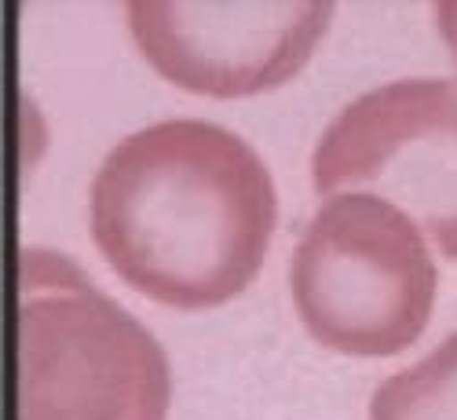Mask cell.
<instances>
[{
	"label": "cell",
	"mask_w": 457,
	"mask_h": 420,
	"mask_svg": "<svg viewBox=\"0 0 457 420\" xmlns=\"http://www.w3.org/2000/svg\"><path fill=\"white\" fill-rule=\"evenodd\" d=\"M278 198L256 150L212 121L125 136L88 190V231L139 296L179 311L235 300L263 267Z\"/></svg>",
	"instance_id": "1"
},
{
	"label": "cell",
	"mask_w": 457,
	"mask_h": 420,
	"mask_svg": "<svg viewBox=\"0 0 457 420\" xmlns=\"http://www.w3.org/2000/svg\"><path fill=\"white\" fill-rule=\"evenodd\" d=\"M162 343L73 259L19 252V420H165Z\"/></svg>",
	"instance_id": "2"
},
{
	"label": "cell",
	"mask_w": 457,
	"mask_h": 420,
	"mask_svg": "<svg viewBox=\"0 0 457 420\" xmlns=\"http://www.w3.org/2000/svg\"><path fill=\"white\" fill-rule=\"evenodd\" d=\"M436 263L417 223L377 194L322 198L289 259L293 308L322 348L388 358L425 333Z\"/></svg>",
	"instance_id": "3"
},
{
	"label": "cell",
	"mask_w": 457,
	"mask_h": 420,
	"mask_svg": "<svg viewBox=\"0 0 457 420\" xmlns=\"http://www.w3.org/2000/svg\"><path fill=\"white\" fill-rule=\"evenodd\" d=\"M322 198L377 194L457 259V78H403L352 99L315 143Z\"/></svg>",
	"instance_id": "4"
},
{
	"label": "cell",
	"mask_w": 457,
	"mask_h": 420,
	"mask_svg": "<svg viewBox=\"0 0 457 420\" xmlns=\"http://www.w3.org/2000/svg\"><path fill=\"white\" fill-rule=\"evenodd\" d=\"M129 29L143 59L183 92L242 99L286 85L308 66L329 29L333 4H216V0H132Z\"/></svg>",
	"instance_id": "5"
},
{
	"label": "cell",
	"mask_w": 457,
	"mask_h": 420,
	"mask_svg": "<svg viewBox=\"0 0 457 420\" xmlns=\"http://www.w3.org/2000/svg\"><path fill=\"white\" fill-rule=\"evenodd\" d=\"M370 420H457V333L403 373L380 380Z\"/></svg>",
	"instance_id": "6"
},
{
	"label": "cell",
	"mask_w": 457,
	"mask_h": 420,
	"mask_svg": "<svg viewBox=\"0 0 457 420\" xmlns=\"http://www.w3.org/2000/svg\"><path fill=\"white\" fill-rule=\"evenodd\" d=\"M436 26H439L443 45L450 48V55L457 62V0H439L436 4Z\"/></svg>",
	"instance_id": "7"
}]
</instances>
